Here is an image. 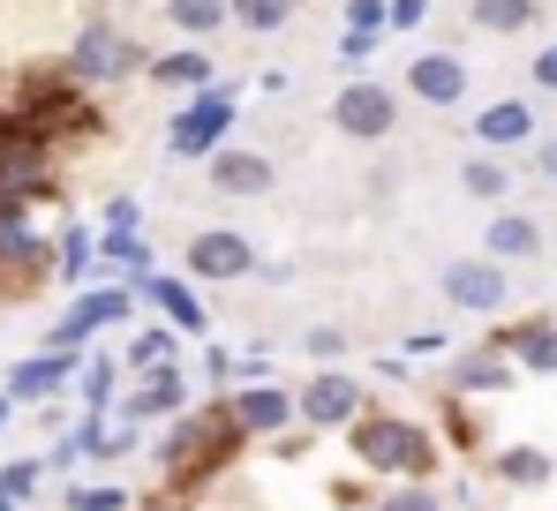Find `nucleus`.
<instances>
[{"mask_svg":"<svg viewBox=\"0 0 557 511\" xmlns=\"http://www.w3.org/2000/svg\"><path fill=\"white\" fill-rule=\"evenodd\" d=\"M355 436V466H370V474H392V482H430L437 474V436L422 422H399V414H355L347 422Z\"/></svg>","mask_w":557,"mask_h":511,"instance_id":"obj_1","label":"nucleus"},{"mask_svg":"<svg viewBox=\"0 0 557 511\" xmlns=\"http://www.w3.org/2000/svg\"><path fill=\"white\" fill-rule=\"evenodd\" d=\"M242 422H234V407L226 399H203V407H188L182 422H174V436H166V474L174 482H203V474H219L226 459H242Z\"/></svg>","mask_w":557,"mask_h":511,"instance_id":"obj_2","label":"nucleus"},{"mask_svg":"<svg viewBox=\"0 0 557 511\" xmlns=\"http://www.w3.org/2000/svg\"><path fill=\"white\" fill-rule=\"evenodd\" d=\"M234 98H242L234 84H203L182 113L166 121V151H174V159H211V151L226 144V128H234Z\"/></svg>","mask_w":557,"mask_h":511,"instance_id":"obj_3","label":"nucleus"},{"mask_svg":"<svg viewBox=\"0 0 557 511\" xmlns=\"http://www.w3.org/2000/svg\"><path fill=\"white\" fill-rule=\"evenodd\" d=\"M76 84H128L136 68H144V46L128 38V30H113V23H91V30H76L69 38V61H61Z\"/></svg>","mask_w":557,"mask_h":511,"instance_id":"obj_4","label":"nucleus"},{"mask_svg":"<svg viewBox=\"0 0 557 511\" xmlns=\"http://www.w3.org/2000/svg\"><path fill=\"white\" fill-rule=\"evenodd\" d=\"M437 286H445V301L467 309V316H497V309L512 301V278H505L497 256H460V263H445Z\"/></svg>","mask_w":557,"mask_h":511,"instance_id":"obj_5","label":"nucleus"},{"mask_svg":"<svg viewBox=\"0 0 557 511\" xmlns=\"http://www.w3.org/2000/svg\"><path fill=\"white\" fill-rule=\"evenodd\" d=\"M392 121H399V98L376 84V76H355V84H339V98H332V128L355 136V144L392 136Z\"/></svg>","mask_w":557,"mask_h":511,"instance_id":"obj_6","label":"nucleus"},{"mask_svg":"<svg viewBox=\"0 0 557 511\" xmlns=\"http://www.w3.org/2000/svg\"><path fill=\"white\" fill-rule=\"evenodd\" d=\"M106 324H128V286H91V294H76L69 316L46 332V346H53V353H76V346L91 339V332H106Z\"/></svg>","mask_w":557,"mask_h":511,"instance_id":"obj_7","label":"nucleus"},{"mask_svg":"<svg viewBox=\"0 0 557 511\" xmlns=\"http://www.w3.org/2000/svg\"><path fill=\"white\" fill-rule=\"evenodd\" d=\"M249 271H257L249 234H226V226L188 234V278H249Z\"/></svg>","mask_w":557,"mask_h":511,"instance_id":"obj_8","label":"nucleus"},{"mask_svg":"<svg viewBox=\"0 0 557 511\" xmlns=\"http://www.w3.org/2000/svg\"><path fill=\"white\" fill-rule=\"evenodd\" d=\"M294 414L309 428H347L362 414V384L355 376H339V369H324V376H309V391L294 399Z\"/></svg>","mask_w":557,"mask_h":511,"instance_id":"obj_9","label":"nucleus"},{"mask_svg":"<svg viewBox=\"0 0 557 511\" xmlns=\"http://www.w3.org/2000/svg\"><path fill=\"white\" fill-rule=\"evenodd\" d=\"M46 159H53V136H46V128L8 98V105H0V166H8V173H30V166H46Z\"/></svg>","mask_w":557,"mask_h":511,"instance_id":"obj_10","label":"nucleus"},{"mask_svg":"<svg viewBox=\"0 0 557 511\" xmlns=\"http://www.w3.org/2000/svg\"><path fill=\"white\" fill-rule=\"evenodd\" d=\"M407 90H414L422 105H460L467 98V61L460 53H414V61H407Z\"/></svg>","mask_w":557,"mask_h":511,"instance_id":"obj_11","label":"nucleus"},{"mask_svg":"<svg viewBox=\"0 0 557 511\" xmlns=\"http://www.w3.org/2000/svg\"><path fill=\"white\" fill-rule=\"evenodd\" d=\"M497 353H512V369H535V376H557V324L550 316H528L512 332H490Z\"/></svg>","mask_w":557,"mask_h":511,"instance_id":"obj_12","label":"nucleus"},{"mask_svg":"<svg viewBox=\"0 0 557 511\" xmlns=\"http://www.w3.org/2000/svg\"><path fill=\"white\" fill-rule=\"evenodd\" d=\"M226 407H234L242 436H278V428L294 422V391H278V384H242Z\"/></svg>","mask_w":557,"mask_h":511,"instance_id":"obj_13","label":"nucleus"},{"mask_svg":"<svg viewBox=\"0 0 557 511\" xmlns=\"http://www.w3.org/2000/svg\"><path fill=\"white\" fill-rule=\"evenodd\" d=\"M136 294H151V301H159V316H166L174 332H188V339H203V332H211L203 301L188 294L182 278H166V271H136Z\"/></svg>","mask_w":557,"mask_h":511,"instance_id":"obj_14","label":"nucleus"},{"mask_svg":"<svg viewBox=\"0 0 557 511\" xmlns=\"http://www.w3.org/2000/svg\"><path fill=\"white\" fill-rule=\"evenodd\" d=\"M474 144L482 151H512V144H535V105L528 98H497L474 113Z\"/></svg>","mask_w":557,"mask_h":511,"instance_id":"obj_15","label":"nucleus"},{"mask_svg":"<svg viewBox=\"0 0 557 511\" xmlns=\"http://www.w3.org/2000/svg\"><path fill=\"white\" fill-rule=\"evenodd\" d=\"M69 369H76V353H30V361H15L8 369V399H53V391H69Z\"/></svg>","mask_w":557,"mask_h":511,"instance_id":"obj_16","label":"nucleus"},{"mask_svg":"<svg viewBox=\"0 0 557 511\" xmlns=\"http://www.w3.org/2000/svg\"><path fill=\"white\" fill-rule=\"evenodd\" d=\"M211 188H219V196H264V188H272V159L219 144V151H211Z\"/></svg>","mask_w":557,"mask_h":511,"instance_id":"obj_17","label":"nucleus"},{"mask_svg":"<svg viewBox=\"0 0 557 511\" xmlns=\"http://www.w3.org/2000/svg\"><path fill=\"white\" fill-rule=\"evenodd\" d=\"M482 256H497V263H528V256H543V226H535L528 211H497V219L482 226Z\"/></svg>","mask_w":557,"mask_h":511,"instance_id":"obj_18","label":"nucleus"},{"mask_svg":"<svg viewBox=\"0 0 557 511\" xmlns=\"http://www.w3.org/2000/svg\"><path fill=\"white\" fill-rule=\"evenodd\" d=\"M188 399V384H182V369L166 361V369H144V384L128 391V422H151V414H174Z\"/></svg>","mask_w":557,"mask_h":511,"instance_id":"obj_19","label":"nucleus"},{"mask_svg":"<svg viewBox=\"0 0 557 511\" xmlns=\"http://www.w3.org/2000/svg\"><path fill=\"white\" fill-rule=\"evenodd\" d=\"M550 474H557V459L543 444H505L497 451V482H512V489H543Z\"/></svg>","mask_w":557,"mask_h":511,"instance_id":"obj_20","label":"nucleus"},{"mask_svg":"<svg viewBox=\"0 0 557 511\" xmlns=\"http://www.w3.org/2000/svg\"><path fill=\"white\" fill-rule=\"evenodd\" d=\"M144 76L159 90H203L211 84V61L196 53V46H182V53H159V61H144Z\"/></svg>","mask_w":557,"mask_h":511,"instance_id":"obj_21","label":"nucleus"},{"mask_svg":"<svg viewBox=\"0 0 557 511\" xmlns=\"http://www.w3.org/2000/svg\"><path fill=\"white\" fill-rule=\"evenodd\" d=\"M505 384H512V353H497V346L467 353L460 369H453V391H505Z\"/></svg>","mask_w":557,"mask_h":511,"instance_id":"obj_22","label":"nucleus"},{"mask_svg":"<svg viewBox=\"0 0 557 511\" xmlns=\"http://www.w3.org/2000/svg\"><path fill=\"white\" fill-rule=\"evenodd\" d=\"M467 15H474V30H497V38H512V30H535V0H467Z\"/></svg>","mask_w":557,"mask_h":511,"instance_id":"obj_23","label":"nucleus"},{"mask_svg":"<svg viewBox=\"0 0 557 511\" xmlns=\"http://www.w3.org/2000/svg\"><path fill=\"white\" fill-rule=\"evenodd\" d=\"M91 256H98V234L91 226H69V234L53 241V271H61L69 286H84V278H91Z\"/></svg>","mask_w":557,"mask_h":511,"instance_id":"obj_24","label":"nucleus"},{"mask_svg":"<svg viewBox=\"0 0 557 511\" xmlns=\"http://www.w3.org/2000/svg\"><path fill=\"white\" fill-rule=\"evenodd\" d=\"M174 339H182L174 324H144V332L128 339V376H144V369H166V361H174Z\"/></svg>","mask_w":557,"mask_h":511,"instance_id":"obj_25","label":"nucleus"},{"mask_svg":"<svg viewBox=\"0 0 557 511\" xmlns=\"http://www.w3.org/2000/svg\"><path fill=\"white\" fill-rule=\"evenodd\" d=\"M294 8H301V0H226V15H234L242 30H257V38H264V30H286Z\"/></svg>","mask_w":557,"mask_h":511,"instance_id":"obj_26","label":"nucleus"},{"mask_svg":"<svg viewBox=\"0 0 557 511\" xmlns=\"http://www.w3.org/2000/svg\"><path fill=\"white\" fill-rule=\"evenodd\" d=\"M98 263H113V271H151V249H144V234L106 226V234H98Z\"/></svg>","mask_w":557,"mask_h":511,"instance_id":"obj_27","label":"nucleus"},{"mask_svg":"<svg viewBox=\"0 0 557 511\" xmlns=\"http://www.w3.org/2000/svg\"><path fill=\"white\" fill-rule=\"evenodd\" d=\"M166 23L188 30V38H211L226 23V0H166Z\"/></svg>","mask_w":557,"mask_h":511,"instance_id":"obj_28","label":"nucleus"},{"mask_svg":"<svg viewBox=\"0 0 557 511\" xmlns=\"http://www.w3.org/2000/svg\"><path fill=\"white\" fill-rule=\"evenodd\" d=\"M460 188L474 196V203H497V196L512 188V173H505V159H467V166H460Z\"/></svg>","mask_w":557,"mask_h":511,"instance_id":"obj_29","label":"nucleus"},{"mask_svg":"<svg viewBox=\"0 0 557 511\" xmlns=\"http://www.w3.org/2000/svg\"><path fill=\"white\" fill-rule=\"evenodd\" d=\"M113 384H121V369H113L106 353H91V369H84V407H91V414L113 407Z\"/></svg>","mask_w":557,"mask_h":511,"instance_id":"obj_30","label":"nucleus"},{"mask_svg":"<svg viewBox=\"0 0 557 511\" xmlns=\"http://www.w3.org/2000/svg\"><path fill=\"white\" fill-rule=\"evenodd\" d=\"M376 511H445V504H437V489H430V482H399Z\"/></svg>","mask_w":557,"mask_h":511,"instance_id":"obj_31","label":"nucleus"},{"mask_svg":"<svg viewBox=\"0 0 557 511\" xmlns=\"http://www.w3.org/2000/svg\"><path fill=\"white\" fill-rule=\"evenodd\" d=\"M347 30H370V38H384L392 23H384V0H347Z\"/></svg>","mask_w":557,"mask_h":511,"instance_id":"obj_32","label":"nucleus"},{"mask_svg":"<svg viewBox=\"0 0 557 511\" xmlns=\"http://www.w3.org/2000/svg\"><path fill=\"white\" fill-rule=\"evenodd\" d=\"M30 489H38V459H23V466H8V474H0V497H8V504H23Z\"/></svg>","mask_w":557,"mask_h":511,"instance_id":"obj_33","label":"nucleus"},{"mask_svg":"<svg viewBox=\"0 0 557 511\" xmlns=\"http://www.w3.org/2000/svg\"><path fill=\"white\" fill-rule=\"evenodd\" d=\"M422 15H430V0H384V23L392 30H422Z\"/></svg>","mask_w":557,"mask_h":511,"instance_id":"obj_34","label":"nucleus"},{"mask_svg":"<svg viewBox=\"0 0 557 511\" xmlns=\"http://www.w3.org/2000/svg\"><path fill=\"white\" fill-rule=\"evenodd\" d=\"M106 226H128V234H144V203H136V196H113V203H106Z\"/></svg>","mask_w":557,"mask_h":511,"instance_id":"obj_35","label":"nucleus"},{"mask_svg":"<svg viewBox=\"0 0 557 511\" xmlns=\"http://www.w3.org/2000/svg\"><path fill=\"white\" fill-rule=\"evenodd\" d=\"M376 46H384V38H370V30H347V38H339V61H347V68H362Z\"/></svg>","mask_w":557,"mask_h":511,"instance_id":"obj_36","label":"nucleus"},{"mask_svg":"<svg viewBox=\"0 0 557 511\" xmlns=\"http://www.w3.org/2000/svg\"><path fill=\"white\" fill-rule=\"evenodd\" d=\"M309 353H317V361H339V353H347V332L317 324V332H309Z\"/></svg>","mask_w":557,"mask_h":511,"instance_id":"obj_37","label":"nucleus"},{"mask_svg":"<svg viewBox=\"0 0 557 511\" xmlns=\"http://www.w3.org/2000/svg\"><path fill=\"white\" fill-rule=\"evenodd\" d=\"M528 76H535V90H557V46L535 53V68H528Z\"/></svg>","mask_w":557,"mask_h":511,"instance_id":"obj_38","label":"nucleus"},{"mask_svg":"<svg viewBox=\"0 0 557 511\" xmlns=\"http://www.w3.org/2000/svg\"><path fill=\"white\" fill-rule=\"evenodd\" d=\"M445 346H453L445 332H414V339H407V353H445Z\"/></svg>","mask_w":557,"mask_h":511,"instance_id":"obj_39","label":"nucleus"},{"mask_svg":"<svg viewBox=\"0 0 557 511\" xmlns=\"http://www.w3.org/2000/svg\"><path fill=\"white\" fill-rule=\"evenodd\" d=\"M535 166H543V180H557V136L543 144V159H535Z\"/></svg>","mask_w":557,"mask_h":511,"instance_id":"obj_40","label":"nucleus"},{"mask_svg":"<svg viewBox=\"0 0 557 511\" xmlns=\"http://www.w3.org/2000/svg\"><path fill=\"white\" fill-rule=\"evenodd\" d=\"M8 211H23V203L8 196V166H0V219H8Z\"/></svg>","mask_w":557,"mask_h":511,"instance_id":"obj_41","label":"nucleus"},{"mask_svg":"<svg viewBox=\"0 0 557 511\" xmlns=\"http://www.w3.org/2000/svg\"><path fill=\"white\" fill-rule=\"evenodd\" d=\"M0 422H8V391H0Z\"/></svg>","mask_w":557,"mask_h":511,"instance_id":"obj_42","label":"nucleus"},{"mask_svg":"<svg viewBox=\"0 0 557 511\" xmlns=\"http://www.w3.org/2000/svg\"><path fill=\"white\" fill-rule=\"evenodd\" d=\"M159 511H174V504H159Z\"/></svg>","mask_w":557,"mask_h":511,"instance_id":"obj_43","label":"nucleus"}]
</instances>
